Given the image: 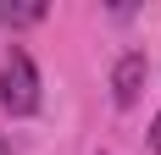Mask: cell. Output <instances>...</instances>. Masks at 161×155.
Masks as SVG:
<instances>
[{"label": "cell", "mask_w": 161, "mask_h": 155, "mask_svg": "<svg viewBox=\"0 0 161 155\" xmlns=\"http://www.w3.org/2000/svg\"><path fill=\"white\" fill-rule=\"evenodd\" d=\"M33 22H45V6L28 0V6H0V28H33Z\"/></svg>", "instance_id": "cell-3"}, {"label": "cell", "mask_w": 161, "mask_h": 155, "mask_svg": "<svg viewBox=\"0 0 161 155\" xmlns=\"http://www.w3.org/2000/svg\"><path fill=\"white\" fill-rule=\"evenodd\" d=\"M0 105L11 116L39 111V67H33L28 50H6V61H0Z\"/></svg>", "instance_id": "cell-1"}, {"label": "cell", "mask_w": 161, "mask_h": 155, "mask_svg": "<svg viewBox=\"0 0 161 155\" xmlns=\"http://www.w3.org/2000/svg\"><path fill=\"white\" fill-rule=\"evenodd\" d=\"M150 150H161V116L150 122Z\"/></svg>", "instance_id": "cell-4"}, {"label": "cell", "mask_w": 161, "mask_h": 155, "mask_svg": "<svg viewBox=\"0 0 161 155\" xmlns=\"http://www.w3.org/2000/svg\"><path fill=\"white\" fill-rule=\"evenodd\" d=\"M145 78H150V61H145V50H128V56H122V61L111 67V100H117L122 111H128L133 100L145 94Z\"/></svg>", "instance_id": "cell-2"}]
</instances>
